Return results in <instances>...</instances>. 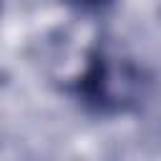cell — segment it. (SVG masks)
<instances>
[{
    "instance_id": "1",
    "label": "cell",
    "mask_w": 161,
    "mask_h": 161,
    "mask_svg": "<svg viewBox=\"0 0 161 161\" xmlns=\"http://www.w3.org/2000/svg\"><path fill=\"white\" fill-rule=\"evenodd\" d=\"M143 93L146 78L141 68L101 48L88 55L86 70L75 80V98L101 116H116L136 108Z\"/></svg>"
},
{
    "instance_id": "2",
    "label": "cell",
    "mask_w": 161,
    "mask_h": 161,
    "mask_svg": "<svg viewBox=\"0 0 161 161\" xmlns=\"http://www.w3.org/2000/svg\"><path fill=\"white\" fill-rule=\"evenodd\" d=\"M113 3L116 0H63V5H68L80 15H101L108 8H113Z\"/></svg>"
}]
</instances>
